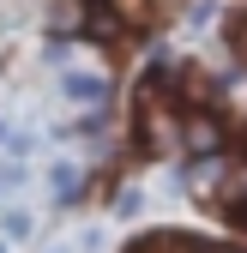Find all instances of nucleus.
Masks as SVG:
<instances>
[{
    "label": "nucleus",
    "instance_id": "nucleus-2",
    "mask_svg": "<svg viewBox=\"0 0 247 253\" xmlns=\"http://www.w3.org/2000/svg\"><path fill=\"white\" fill-rule=\"evenodd\" d=\"M67 97L84 103V109H97V103H103V79H97V73H73V79H67Z\"/></svg>",
    "mask_w": 247,
    "mask_h": 253
},
{
    "label": "nucleus",
    "instance_id": "nucleus-7",
    "mask_svg": "<svg viewBox=\"0 0 247 253\" xmlns=\"http://www.w3.org/2000/svg\"><path fill=\"white\" fill-rule=\"evenodd\" d=\"M0 139H6V133H0Z\"/></svg>",
    "mask_w": 247,
    "mask_h": 253
},
{
    "label": "nucleus",
    "instance_id": "nucleus-3",
    "mask_svg": "<svg viewBox=\"0 0 247 253\" xmlns=\"http://www.w3.org/2000/svg\"><path fill=\"white\" fill-rule=\"evenodd\" d=\"M121 12H127V24H151V0H121Z\"/></svg>",
    "mask_w": 247,
    "mask_h": 253
},
{
    "label": "nucleus",
    "instance_id": "nucleus-6",
    "mask_svg": "<svg viewBox=\"0 0 247 253\" xmlns=\"http://www.w3.org/2000/svg\"><path fill=\"white\" fill-rule=\"evenodd\" d=\"M0 253H6V247H0Z\"/></svg>",
    "mask_w": 247,
    "mask_h": 253
},
{
    "label": "nucleus",
    "instance_id": "nucleus-5",
    "mask_svg": "<svg viewBox=\"0 0 247 253\" xmlns=\"http://www.w3.org/2000/svg\"><path fill=\"white\" fill-rule=\"evenodd\" d=\"M235 193H247V169H241V175H235Z\"/></svg>",
    "mask_w": 247,
    "mask_h": 253
},
{
    "label": "nucleus",
    "instance_id": "nucleus-4",
    "mask_svg": "<svg viewBox=\"0 0 247 253\" xmlns=\"http://www.w3.org/2000/svg\"><path fill=\"white\" fill-rule=\"evenodd\" d=\"M223 217H229L235 229H247V199H229V205H223Z\"/></svg>",
    "mask_w": 247,
    "mask_h": 253
},
{
    "label": "nucleus",
    "instance_id": "nucleus-1",
    "mask_svg": "<svg viewBox=\"0 0 247 253\" xmlns=\"http://www.w3.org/2000/svg\"><path fill=\"white\" fill-rule=\"evenodd\" d=\"M181 139H187L193 151H217V145H223V126H217V121H187Z\"/></svg>",
    "mask_w": 247,
    "mask_h": 253
}]
</instances>
